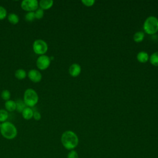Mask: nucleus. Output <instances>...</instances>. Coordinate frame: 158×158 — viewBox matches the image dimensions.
Instances as JSON below:
<instances>
[{"mask_svg":"<svg viewBox=\"0 0 158 158\" xmlns=\"http://www.w3.org/2000/svg\"><path fill=\"white\" fill-rule=\"evenodd\" d=\"M61 143L62 146L67 150H73L78 144V138L75 133L67 130L64 131L61 136Z\"/></svg>","mask_w":158,"mask_h":158,"instance_id":"f257e3e1","label":"nucleus"},{"mask_svg":"<svg viewBox=\"0 0 158 158\" xmlns=\"http://www.w3.org/2000/svg\"><path fill=\"white\" fill-rule=\"evenodd\" d=\"M0 132L1 135L7 139H12L17 135V130L15 126L11 122L6 121L1 123Z\"/></svg>","mask_w":158,"mask_h":158,"instance_id":"f03ea898","label":"nucleus"},{"mask_svg":"<svg viewBox=\"0 0 158 158\" xmlns=\"http://www.w3.org/2000/svg\"><path fill=\"white\" fill-rule=\"evenodd\" d=\"M143 29L149 35H153L158 31V19L154 16H149L144 22Z\"/></svg>","mask_w":158,"mask_h":158,"instance_id":"7ed1b4c3","label":"nucleus"},{"mask_svg":"<svg viewBox=\"0 0 158 158\" xmlns=\"http://www.w3.org/2000/svg\"><path fill=\"white\" fill-rule=\"evenodd\" d=\"M38 95L37 93L32 88L27 89L23 94V101L26 106L33 107L36 104L38 101Z\"/></svg>","mask_w":158,"mask_h":158,"instance_id":"20e7f679","label":"nucleus"},{"mask_svg":"<svg viewBox=\"0 0 158 158\" xmlns=\"http://www.w3.org/2000/svg\"><path fill=\"white\" fill-rule=\"evenodd\" d=\"M48 46L46 41L41 39L36 40L33 43V49L37 54L43 55L48 50Z\"/></svg>","mask_w":158,"mask_h":158,"instance_id":"39448f33","label":"nucleus"},{"mask_svg":"<svg viewBox=\"0 0 158 158\" xmlns=\"http://www.w3.org/2000/svg\"><path fill=\"white\" fill-rule=\"evenodd\" d=\"M39 6V2L37 0H23L21 2L22 8L28 12L35 11Z\"/></svg>","mask_w":158,"mask_h":158,"instance_id":"423d86ee","label":"nucleus"},{"mask_svg":"<svg viewBox=\"0 0 158 158\" xmlns=\"http://www.w3.org/2000/svg\"><path fill=\"white\" fill-rule=\"evenodd\" d=\"M50 57L46 55H40L36 60V66L40 70L46 69L50 65Z\"/></svg>","mask_w":158,"mask_h":158,"instance_id":"0eeeda50","label":"nucleus"},{"mask_svg":"<svg viewBox=\"0 0 158 158\" xmlns=\"http://www.w3.org/2000/svg\"><path fill=\"white\" fill-rule=\"evenodd\" d=\"M27 75L30 80L35 83L40 81L42 78L41 73L40 72V71L36 69H31Z\"/></svg>","mask_w":158,"mask_h":158,"instance_id":"6e6552de","label":"nucleus"},{"mask_svg":"<svg viewBox=\"0 0 158 158\" xmlns=\"http://www.w3.org/2000/svg\"><path fill=\"white\" fill-rule=\"evenodd\" d=\"M81 70V67L78 64H73L69 67V73L72 77H77L79 75Z\"/></svg>","mask_w":158,"mask_h":158,"instance_id":"1a4fd4ad","label":"nucleus"},{"mask_svg":"<svg viewBox=\"0 0 158 158\" xmlns=\"http://www.w3.org/2000/svg\"><path fill=\"white\" fill-rule=\"evenodd\" d=\"M34 111L29 107H26L22 112V117L26 120L31 119L33 116Z\"/></svg>","mask_w":158,"mask_h":158,"instance_id":"9d476101","label":"nucleus"},{"mask_svg":"<svg viewBox=\"0 0 158 158\" xmlns=\"http://www.w3.org/2000/svg\"><path fill=\"white\" fill-rule=\"evenodd\" d=\"M52 0H41L39 2V6L42 9H48L53 5Z\"/></svg>","mask_w":158,"mask_h":158,"instance_id":"9b49d317","label":"nucleus"},{"mask_svg":"<svg viewBox=\"0 0 158 158\" xmlns=\"http://www.w3.org/2000/svg\"><path fill=\"white\" fill-rule=\"evenodd\" d=\"M137 59L139 62L141 63H144L148 60L149 55L145 51H140L137 54Z\"/></svg>","mask_w":158,"mask_h":158,"instance_id":"f8f14e48","label":"nucleus"},{"mask_svg":"<svg viewBox=\"0 0 158 158\" xmlns=\"http://www.w3.org/2000/svg\"><path fill=\"white\" fill-rule=\"evenodd\" d=\"M5 107L7 110L9 112H12L16 110V104L14 101L8 100L5 102Z\"/></svg>","mask_w":158,"mask_h":158,"instance_id":"ddd939ff","label":"nucleus"},{"mask_svg":"<svg viewBox=\"0 0 158 158\" xmlns=\"http://www.w3.org/2000/svg\"><path fill=\"white\" fill-rule=\"evenodd\" d=\"M7 19L12 24H16L19 21V16L15 13H10L7 16Z\"/></svg>","mask_w":158,"mask_h":158,"instance_id":"4468645a","label":"nucleus"},{"mask_svg":"<svg viewBox=\"0 0 158 158\" xmlns=\"http://www.w3.org/2000/svg\"><path fill=\"white\" fill-rule=\"evenodd\" d=\"M16 104V110L19 112H22L23 109L26 107V104H25L24 101L21 99H17L15 101Z\"/></svg>","mask_w":158,"mask_h":158,"instance_id":"2eb2a0df","label":"nucleus"},{"mask_svg":"<svg viewBox=\"0 0 158 158\" xmlns=\"http://www.w3.org/2000/svg\"><path fill=\"white\" fill-rule=\"evenodd\" d=\"M15 76L17 79L22 80L27 76V73L23 69H19L15 72Z\"/></svg>","mask_w":158,"mask_h":158,"instance_id":"dca6fc26","label":"nucleus"},{"mask_svg":"<svg viewBox=\"0 0 158 158\" xmlns=\"http://www.w3.org/2000/svg\"><path fill=\"white\" fill-rule=\"evenodd\" d=\"M144 37V34L142 31H137L134 34L133 36V40L135 42L139 43L143 40Z\"/></svg>","mask_w":158,"mask_h":158,"instance_id":"f3484780","label":"nucleus"},{"mask_svg":"<svg viewBox=\"0 0 158 158\" xmlns=\"http://www.w3.org/2000/svg\"><path fill=\"white\" fill-rule=\"evenodd\" d=\"M149 60L151 64L155 66H158V51L152 53Z\"/></svg>","mask_w":158,"mask_h":158,"instance_id":"a211bd4d","label":"nucleus"},{"mask_svg":"<svg viewBox=\"0 0 158 158\" xmlns=\"http://www.w3.org/2000/svg\"><path fill=\"white\" fill-rule=\"evenodd\" d=\"M8 118V112L5 109H0V122H4Z\"/></svg>","mask_w":158,"mask_h":158,"instance_id":"6ab92c4d","label":"nucleus"},{"mask_svg":"<svg viewBox=\"0 0 158 158\" xmlns=\"http://www.w3.org/2000/svg\"><path fill=\"white\" fill-rule=\"evenodd\" d=\"M1 98H2V99L6 100V101L9 100V99L10 98V93L7 89H4L1 92Z\"/></svg>","mask_w":158,"mask_h":158,"instance_id":"aec40b11","label":"nucleus"},{"mask_svg":"<svg viewBox=\"0 0 158 158\" xmlns=\"http://www.w3.org/2000/svg\"><path fill=\"white\" fill-rule=\"evenodd\" d=\"M35 18V12L34 11L28 12L25 15V19L28 22H32L34 20Z\"/></svg>","mask_w":158,"mask_h":158,"instance_id":"412c9836","label":"nucleus"},{"mask_svg":"<svg viewBox=\"0 0 158 158\" xmlns=\"http://www.w3.org/2000/svg\"><path fill=\"white\" fill-rule=\"evenodd\" d=\"M35 12V16L36 19H41L44 16V10L40 7H38Z\"/></svg>","mask_w":158,"mask_h":158,"instance_id":"4be33fe9","label":"nucleus"},{"mask_svg":"<svg viewBox=\"0 0 158 158\" xmlns=\"http://www.w3.org/2000/svg\"><path fill=\"white\" fill-rule=\"evenodd\" d=\"M67 158H78V154L75 150H70L67 156Z\"/></svg>","mask_w":158,"mask_h":158,"instance_id":"5701e85b","label":"nucleus"},{"mask_svg":"<svg viewBox=\"0 0 158 158\" xmlns=\"http://www.w3.org/2000/svg\"><path fill=\"white\" fill-rule=\"evenodd\" d=\"M7 15V10L6 9L3 7L0 6V20L4 19Z\"/></svg>","mask_w":158,"mask_h":158,"instance_id":"b1692460","label":"nucleus"},{"mask_svg":"<svg viewBox=\"0 0 158 158\" xmlns=\"http://www.w3.org/2000/svg\"><path fill=\"white\" fill-rule=\"evenodd\" d=\"M95 1L94 0H83L81 1V2L86 6H92L94 3Z\"/></svg>","mask_w":158,"mask_h":158,"instance_id":"393cba45","label":"nucleus"},{"mask_svg":"<svg viewBox=\"0 0 158 158\" xmlns=\"http://www.w3.org/2000/svg\"><path fill=\"white\" fill-rule=\"evenodd\" d=\"M33 117L35 118V120H40L41 118V114L38 112V111H35L33 112Z\"/></svg>","mask_w":158,"mask_h":158,"instance_id":"a878e982","label":"nucleus"},{"mask_svg":"<svg viewBox=\"0 0 158 158\" xmlns=\"http://www.w3.org/2000/svg\"><path fill=\"white\" fill-rule=\"evenodd\" d=\"M1 123L0 122V128H1Z\"/></svg>","mask_w":158,"mask_h":158,"instance_id":"bb28decb","label":"nucleus"}]
</instances>
